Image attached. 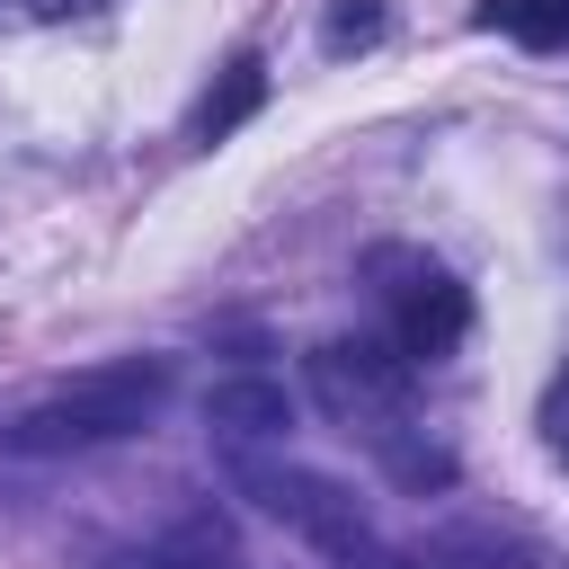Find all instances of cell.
I'll return each instance as SVG.
<instances>
[{"instance_id":"cell-11","label":"cell","mask_w":569,"mask_h":569,"mask_svg":"<svg viewBox=\"0 0 569 569\" xmlns=\"http://www.w3.org/2000/svg\"><path fill=\"white\" fill-rule=\"evenodd\" d=\"M542 445L569 462V365L551 373V391H542Z\"/></svg>"},{"instance_id":"cell-2","label":"cell","mask_w":569,"mask_h":569,"mask_svg":"<svg viewBox=\"0 0 569 569\" xmlns=\"http://www.w3.org/2000/svg\"><path fill=\"white\" fill-rule=\"evenodd\" d=\"M409 356L391 347V338H329V347H311V400L347 427V436H391V427H409Z\"/></svg>"},{"instance_id":"cell-4","label":"cell","mask_w":569,"mask_h":569,"mask_svg":"<svg viewBox=\"0 0 569 569\" xmlns=\"http://www.w3.org/2000/svg\"><path fill=\"white\" fill-rule=\"evenodd\" d=\"M204 427H213L222 445H276V436L293 427V400H284V382H267V373H222V382L204 391Z\"/></svg>"},{"instance_id":"cell-10","label":"cell","mask_w":569,"mask_h":569,"mask_svg":"<svg viewBox=\"0 0 569 569\" xmlns=\"http://www.w3.org/2000/svg\"><path fill=\"white\" fill-rule=\"evenodd\" d=\"M373 36H382V0H338L329 27H320L329 53H356V44H373Z\"/></svg>"},{"instance_id":"cell-3","label":"cell","mask_w":569,"mask_h":569,"mask_svg":"<svg viewBox=\"0 0 569 569\" xmlns=\"http://www.w3.org/2000/svg\"><path fill=\"white\" fill-rule=\"evenodd\" d=\"M373 267H382V276H400V284H382V293H391V347H400L409 365L453 356V347H462V329H471V293H462L445 267L400 258V249H373Z\"/></svg>"},{"instance_id":"cell-1","label":"cell","mask_w":569,"mask_h":569,"mask_svg":"<svg viewBox=\"0 0 569 569\" xmlns=\"http://www.w3.org/2000/svg\"><path fill=\"white\" fill-rule=\"evenodd\" d=\"M169 356H124V365H98V373H80V382H62L53 400H36L18 427H9V445L18 453H80V445H124V436H142L160 409H169Z\"/></svg>"},{"instance_id":"cell-7","label":"cell","mask_w":569,"mask_h":569,"mask_svg":"<svg viewBox=\"0 0 569 569\" xmlns=\"http://www.w3.org/2000/svg\"><path fill=\"white\" fill-rule=\"evenodd\" d=\"M258 107H267V62H258V53H240V62L222 71V89L196 107V142H204V151H213V142H231Z\"/></svg>"},{"instance_id":"cell-9","label":"cell","mask_w":569,"mask_h":569,"mask_svg":"<svg viewBox=\"0 0 569 569\" xmlns=\"http://www.w3.org/2000/svg\"><path fill=\"white\" fill-rule=\"evenodd\" d=\"M373 453H382V471H391L400 489H418V498H427V489H453V453H445V445H427L418 427L373 436Z\"/></svg>"},{"instance_id":"cell-5","label":"cell","mask_w":569,"mask_h":569,"mask_svg":"<svg viewBox=\"0 0 569 569\" xmlns=\"http://www.w3.org/2000/svg\"><path fill=\"white\" fill-rule=\"evenodd\" d=\"M409 551H418V569H542V551L525 533H498V525H445Z\"/></svg>"},{"instance_id":"cell-12","label":"cell","mask_w":569,"mask_h":569,"mask_svg":"<svg viewBox=\"0 0 569 569\" xmlns=\"http://www.w3.org/2000/svg\"><path fill=\"white\" fill-rule=\"evenodd\" d=\"M44 9H98V0H44Z\"/></svg>"},{"instance_id":"cell-8","label":"cell","mask_w":569,"mask_h":569,"mask_svg":"<svg viewBox=\"0 0 569 569\" xmlns=\"http://www.w3.org/2000/svg\"><path fill=\"white\" fill-rule=\"evenodd\" d=\"M471 18H480L489 36H516V44H533V53L569 44V0H480Z\"/></svg>"},{"instance_id":"cell-6","label":"cell","mask_w":569,"mask_h":569,"mask_svg":"<svg viewBox=\"0 0 569 569\" xmlns=\"http://www.w3.org/2000/svg\"><path fill=\"white\" fill-rule=\"evenodd\" d=\"M116 569H249V560H240V542H231L222 516H187V525H169L160 542L124 551Z\"/></svg>"}]
</instances>
